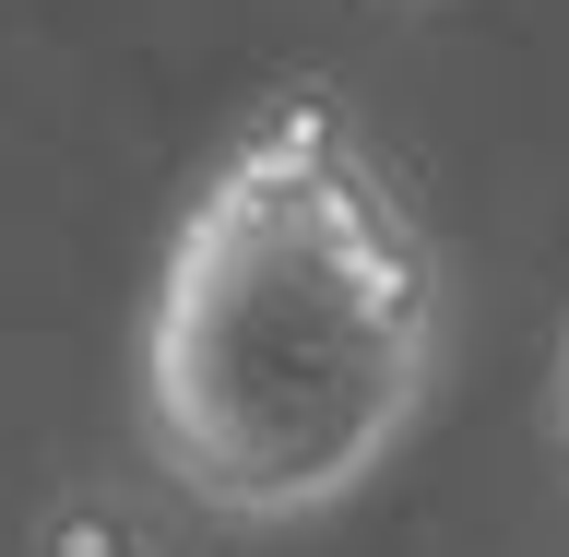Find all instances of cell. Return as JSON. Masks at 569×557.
I'll return each mask as SVG.
<instances>
[{"label":"cell","instance_id":"6da1fadb","mask_svg":"<svg viewBox=\"0 0 569 557\" xmlns=\"http://www.w3.org/2000/svg\"><path fill=\"white\" fill-rule=\"evenodd\" d=\"M439 356V261L345 96L284 83L190 190L142 297V439L226 523H309L380 475Z\"/></svg>","mask_w":569,"mask_h":557},{"label":"cell","instance_id":"7a4b0ae2","mask_svg":"<svg viewBox=\"0 0 569 557\" xmlns=\"http://www.w3.org/2000/svg\"><path fill=\"white\" fill-rule=\"evenodd\" d=\"M558 427H569V368H558Z\"/></svg>","mask_w":569,"mask_h":557}]
</instances>
